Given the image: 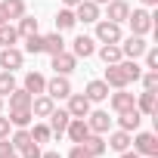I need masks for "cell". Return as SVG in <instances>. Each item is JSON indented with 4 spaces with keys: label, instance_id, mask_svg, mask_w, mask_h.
I'll use <instances>...</instances> for the list:
<instances>
[{
    "label": "cell",
    "instance_id": "cell-48",
    "mask_svg": "<svg viewBox=\"0 0 158 158\" xmlns=\"http://www.w3.org/2000/svg\"><path fill=\"white\" fill-rule=\"evenodd\" d=\"M93 3H99V6H102V3H109V0H93Z\"/></svg>",
    "mask_w": 158,
    "mask_h": 158
},
{
    "label": "cell",
    "instance_id": "cell-3",
    "mask_svg": "<svg viewBox=\"0 0 158 158\" xmlns=\"http://www.w3.org/2000/svg\"><path fill=\"white\" fill-rule=\"evenodd\" d=\"M93 25H96V40H99V44H118V40H121V25H118V22L99 19V22H93Z\"/></svg>",
    "mask_w": 158,
    "mask_h": 158
},
{
    "label": "cell",
    "instance_id": "cell-28",
    "mask_svg": "<svg viewBox=\"0 0 158 158\" xmlns=\"http://www.w3.org/2000/svg\"><path fill=\"white\" fill-rule=\"evenodd\" d=\"M10 143H13V149H16V152H22V149H28L34 139H31V130H28V127H19V130L10 136Z\"/></svg>",
    "mask_w": 158,
    "mask_h": 158
},
{
    "label": "cell",
    "instance_id": "cell-15",
    "mask_svg": "<svg viewBox=\"0 0 158 158\" xmlns=\"http://www.w3.org/2000/svg\"><path fill=\"white\" fill-rule=\"evenodd\" d=\"M109 22H127V16H130V3H127V0H109Z\"/></svg>",
    "mask_w": 158,
    "mask_h": 158
},
{
    "label": "cell",
    "instance_id": "cell-30",
    "mask_svg": "<svg viewBox=\"0 0 158 158\" xmlns=\"http://www.w3.org/2000/svg\"><path fill=\"white\" fill-rule=\"evenodd\" d=\"M19 44V31L6 22V25H0V47H16Z\"/></svg>",
    "mask_w": 158,
    "mask_h": 158
},
{
    "label": "cell",
    "instance_id": "cell-37",
    "mask_svg": "<svg viewBox=\"0 0 158 158\" xmlns=\"http://www.w3.org/2000/svg\"><path fill=\"white\" fill-rule=\"evenodd\" d=\"M139 81H143V90H155L158 87V71H143Z\"/></svg>",
    "mask_w": 158,
    "mask_h": 158
},
{
    "label": "cell",
    "instance_id": "cell-45",
    "mask_svg": "<svg viewBox=\"0 0 158 158\" xmlns=\"http://www.w3.org/2000/svg\"><path fill=\"white\" fill-rule=\"evenodd\" d=\"M40 158H62L59 152H40Z\"/></svg>",
    "mask_w": 158,
    "mask_h": 158
},
{
    "label": "cell",
    "instance_id": "cell-26",
    "mask_svg": "<svg viewBox=\"0 0 158 158\" xmlns=\"http://www.w3.org/2000/svg\"><path fill=\"white\" fill-rule=\"evenodd\" d=\"M77 25V19H74V10H59L56 13V31H68V28H74Z\"/></svg>",
    "mask_w": 158,
    "mask_h": 158
},
{
    "label": "cell",
    "instance_id": "cell-20",
    "mask_svg": "<svg viewBox=\"0 0 158 158\" xmlns=\"http://www.w3.org/2000/svg\"><path fill=\"white\" fill-rule=\"evenodd\" d=\"M84 96L90 102H102V99H109V84L106 81H90L87 90H84Z\"/></svg>",
    "mask_w": 158,
    "mask_h": 158
},
{
    "label": "cell",
    "instance_id": "cell-43",
    "mask_svg": "<svg viewBox=\"0 0 158 158\" xmlns=\"http://www.w3.org/2000/svg\"><path fill=\"white\" fill-rule=\"evenodd\" d=\"M121 158H143V155H139V152H130V149H124V152H121Z\"/></svg>",
    "mask_w": 158,
    "mask_h": 158
},
{
    "label": "cell",
    "instance_id": "cell-14",
    "mask_svg": "<svg viewBox=\"0 0 158 158\" xmlns=\"http://www.w3.org/2000/svg\"><path fill=\"white\" fill-rule=\"evenodd\" d=\"M84 121H87L90 133H106V130L112 127V118H109V112H90Z\"/></svg>",
    "mask_w": 158,
    "mask_h": 158
},
{
    "label": "cell",
    "instance_id": "cell-25",
    "mask_svg": "<svg viewBox=\"0 0 158 158\" xmlns=\"http://www.w3.org/2000/svg\"><path fill=\"white\" fill-rule=\"evenodd\" d=\"M31 106H25V109H10V124L13 127H28L31 124Z\"/></svg>",
    "mask_w": 158,
    "mask_h": 158
},
{
    "label": "cell",
    "instance_id": "cell-19",
    "mask_svg": "<svg viewBox=\"0 0 158 158\" xmlns=\"http://www.w3.org/2000/svg\"><path fill=\"white\" fill-rule=\"evenodd\" d=\"M65 133H68V139H71V143H81V139L90 133V127H87V121H84V118H71V121H68V127H65Z\"/></svg>",
    "mask_w": 158,
    "mask_h": 158
},
{
    "label": "cell",
    "instance_id": "cell-7",
    "mask_svg": "<svg viewBox=\"0 0 158 158\" xmlns=\"http://www.w3.org/2000/svg\"><path fill=\"white\" fill-rule=\"evenodd\" d=\"M65 99H68V109H65V112H68L71 118H87V115H90V99H87L84 93H68Z\"/></svg>",
    "mask_w": 158,
    "mask_h": 158
},
{
    "label": "cell",
    "instance_id": "cell-34",
    "mask_svg": "<svg viewBox=\"0 0 158 158\" xmlns=\"http://www.w3.org/2000/svg\"><path fill=\"white\" fill-rule=\"evenodd\" d=\"M3 10L10 19H22L25 16V0H3Z\"/></svg>",
    "mask_w": 158,
    "mask_h": 158
},
{
    "label": "cell",
    "instance_id": "cell-46",
    "mask_svg": "<svg viewBox=\"0 0 158 158\" xmlns=\"http://www.w3.org/2000/svg\"><path fill=\"white\" fill-rule=\"evenodd\" d=\"M62 3H65V6H68V10H74V6H77V3H81V0H62Z\"/></svg>",
    "mask_w": 158,
    "mask_h": 158
},
{
    "label": "cell",
    "instance_id": "cell-33",
    "mask_svg": "<svg viewBox=\"0 0 158 158\" xmlns=\"http://www.w3.org/2000/svg\"><path fill=\"white\" fill-rule=\"evenodd\" d=\"M28 130H31V139H34V143H50V139H53L50 124H34V127H28Z\"/></svg>",
    "mask_w": 158,
    "mask_h": 158
},
{
    "label": "cell",
    "instance_id": "cell-49",
    "mask_svg": "<svg viewBox=\"0 0 158 158\" xmlns=\"http://www.w3.org/2000/svg\"><path fill=\"white\" fill-rule=\"evenodd\" d=\"M0 112H3V96H0Z\"/></svg>",
    "mask_w": 158,
    "mask_h": 158
},
{
    "label": "cell",
    "instance_id": "cell-29",
    "mask_svg": "<svg viewBox=\"0 0 158 158\" xmlns=\"http://www.w3.org/2000/svg\"><path fill=\"white\" fill-rule=\"evenodd\" d=\"M25 106H31V93L25 87H16L10 93V109H25Z\"/></svg>",
    "mask_w": 158,
    "mask_h": 158
},
{
    "label": "cell",
    "instance_id": "cell-22",
    "mask_svg": "<svg viewBox=\"0 0 158 158\" xmlns=\"http://www.w3.org/2000/svg\"><path fill=\"white\" fill-rule=\"evenodd\" d=\"M136 112L155 118V90H143V93H139V99H136Z\"/></svg>",
    "mask_w": 158,
    "mask_h": 158
},
{
    "label": "cell",
    "instance_id": "cell-18",
    "mask_svg": "<svg viewBox=\"0 0 158 158\" xmlns=\"http://www.w3.org/2000/svg\"><path fill=\"white\" fill-rule=\"evenodd\" d=\"M102 81H106L109 87H115V90H121V87H127V84H130L121 65H109V68H106V77H102Z\"/></svg>",
    "mask_w": 158,
    "mask_h": 158
},
{
    "label": "cell",
    "instance_id": "cell-47",
    "mask_svg": "<svg viewBox=\"0 0 158 158\" xmlns=\"http://www.w3.org/2000/svg\"><path fill=\"white\" fill-rule=\"evenodd\" d=\"M143 6H158V0H143Z\"/></svg>",
    "mask_w": 158,
    "mask_h": 158
},
{
    "label": "cell",
    "instance_id": "cell-42",
    "mask_svg": "<svg viewBox=\"0 0 158 158\" xmlns=\"http://www.w3.org/2000/svg\"><path fill=\"white\" fill-rule=\"evenodd\" d=\"M68 158H90V155L84 152V146H81V143H74V146H71V152H68Z\"/></svg>",
    "mask_w": 158,
    "mask_h": 158
},
{
    "label": "cell",
    "instance_id": "cell-39",
    "mask_svg": "<svg viewBox=\"0 0 158 158\" xmlns=\"http://www.w3.org/2000/svg\"><path fill=\"white\" fill-rule=\"evenodd\" d=\"M0 158H19V152L13 149L10 136H6V139H0Z\"/></svg>",
    "mask_w": 158,
    "mask_h": 158
},
{
    "label": "cell",
    "instance_id": "cell-36",
    "mask_svg": "<svg viewBox=\"0 0 158 158\" xmlns=\"http://www.w3.org/2000/svg\"><path fill=\"white\" fill-rule=\"evenodd\" d=\"M25 50H28L31 56L44 53V37H40V34H28V37H25Z\"/></svg>",
    "mask_w": 158,
    "mask_h": 158
},
{
    "label": "cell",
    "instance_id": "cell-44",
    "mask_svg": "<svg viewBox=\"0 0 158 158\" xmlns=\"http://www.w3.org/2000/svg\"><path fill=\"white\" fill-rule=\"evenodd\" d=\"M10 22V16H6V10H3V3H0V25H6Z\"/></svg>",
    "mask_w": 158,
    "mask_h": 158
},
{
    "label": "cell",
    "instance_id": "cell-40",
    "mask_svg": "<svg viewBox=\"0 0 158 158\" xmlns=\"http://www.w3.org/2000/svg\"><path fill=\"white\" fill-rule=\"evenodd\" d=\"M10 130H13V124H10V118L0 112V139H6L10 136Z\"/></svg>",
    "mask_w": 158,
    "mask_h": 158
},
{
    "label": "cell",
    "instance_id": "cell-12",
    "mask_svg": "<svg viewBox=\"0 0 158 158\" xmlns=\"http://www.w3.org/2000/svg\"><path fill=\"white\" fill-rule=\"evenodd\" d=\"M109 102H112V112H127V109H133V106H136V96H133V93H127V87H121L118 93H112V96H109Z\"/></svg>",
    "mask_w": 158,
    "mask_h": 158
},
{
    "label": "cell",
    "instance_id": "cell-13",
    "mask_svg": "<svg viewBox=\"0 0 158 158\" xmlns=\"http://www.w3.org/2000/svg\"><path fill=\"white\" fill-rule=\"evenodd\" d=\"M81 146H84V152H87L90 158L106 155V139H102V133H87V136L81 139Z\"/></svg>",
    "mask_w": 158,
    "mask_h": 158
},
{
    "label": "cell",
    "instance_id": "cell-21",
    "mask_svg": "<svg viewBox=\"0 0 158 158\" xmlns=\"http://www.w3.org/2000/svg\"><path fill=\"white\" fill-rule=\"evenodd\" d=\"M31 96H37V93H44V87H47V77L40 74V71H28L25 74V84H22Z\"/></svg>",
    "mask_w": 158,
    "mask_h": 158
},
{
    "label": "cell",
    "instance_id": "cell-24",
    "mask_svg": "<svg viewBox=\"0 0 158 158\" xmlns=\"http://www.w3.org/2000/svg\"><path fill=\"white\" fill-rule=\"evenodd\" d=\"M130 139H133V136H130L127 130H121V127H118V130H115V133L109 136V146H106V149H115V152H124V149H130Z\"/></svg>",
    "mask_w": 158,
    "mask_h": 158
},
{
    "label": "cell",
    "instance_id": "cell-6",
    "mask_svg": "<svg viewBox=\"0 0 158 158\" xmlns=\"http://www.w3.org/2000/svg\"><path fill=\"white\" fill-rule=\"evenodd\" d=\"M50 68H53L56 74H65V77H68V74L77 68V59H74L68 50H62V53H53V62H50Z\"/></svg>",
    "mask_w": 158,
    "mask_h": 158
},
{
    "label": "cell",
    "instance_id": "cell-38",
    "mask_svg": "<svg viewBox=\"0 0 158 158\" xmlns=\"http://www.w3.org/2000/svg\"><path fill=\"white\" fill-rule=\"evenodd\" d=\"M143 56H146V68H149V71H158V50H155V47H146Z\"/></svg>",
    "mask_w": 158,
    "mask_h": 158
},
{
    "label": "cell",
    "instance_id": "cell-9",
    "mask_svg": "<svg viewBox=\"0 0 158 158\" xmlns=\"http://www.w3.org/2000/svg\"><path fill=\"white\" fill-rule=\"evenodd\" d=\"M93 53H96V40H93V37L81 34V37L71 40V56H74V59H90Z\"/></svg>",
    "mask_w": 158,
    "mask_h": 158
},
{
    "label": "cell",
    "instance_id": "cell-35",
    "mask_svg": "<svg viewBox=\"0 0 158 158\" xmlns=\"http://www.w3.org/2000/svg\"><path fill=\"white\" fill-rule=\"evenodd\" d=\"M16 90V74L13 71H0V96H10Z\"/></svg>",
    "mask_w": 158,
    "mask_h": 158
},
{
    "label": "cell",
    "instance_id": "cell-2",
    "mask_svg": "<svg viewBox=\"0 0 158 158\" xmlns=\"http://www.w3.org/2000/svg\"><path fill=\"white\" fill-rule=\"evenodd\" d=\"M130 143H133V152H139L143 158H158V136L155 133H136Z\"/></svg>",
    "mask_w": 158,
    "mask_h": 158
},
{
    "label": "cell",
    "instance_id": "cell-1",
    "mask_svg": "<svg viewBox=\"0 0 158 158\" xmlns=\"http://www.w3.org/2000/svg\"><path fill=\"white\" fill-rule=\"evenodd\" d=\"M155 16L149 13V10H133L130 16H127V22H130V31L133 34H139V37H146L152 28H155V22H152Z\"/></svg>",
    "mask_w": 158,
    "mask_h": 158
},
{
    "label": "cell",
    "instance_id": "cell-32",
    "mask_svg": "<svg viewBox=\"0 0 158 158\" xmlns=\"http://www.w3.org/2000/svg\"><path fill=\"white\" fill-rule=\"evenodd\" d=\"M118 65L124 68V74H127V81H130V84H133V81H139V74H143V68L136 65V59H121Z\"/></svg>",
    "mask_w": 158,
    "mask_h": 158
},
{
    "label": "cell",
    "instance_id": "cell-10",
    "mask_svg": "<svg viewBox=\"0 0 158 158\" xmlns=\"http://www.w3.org/2000/svg\"><path fill=\"white\" fill-rule=\"evenodd\" d=\"M74 19L77 22H99V3H93V0H81V3L74 6Z\"/></svg>",
    "mask_w": 158,
    "mask_h": 158
},
{
    "label": "cell",
    "instance_id": "cell-31",
    "mask_svg": "<svg viewBox=\"0 0 158 158\" xmlns=\"http://www.w3.org/2000/svg\"><path fill=\"white\" fill-rule=\"evenodd\" d=\"M16 31H19V37H28V34H37V19L25 13V16L19 19V28H16Z\"/></svg>",
    "mask_w": 158,
    "mask_h": 158
},
{
    "label": "cell",
    "instance_id": "cell-16",
    "mask_svg": "<svg viewBox=\"0 0 158 158\" xmlns=\"http://www.w3.org/2000/svg\"><path fill=\"white\" fill-rule=\"evenodd\" d=\"M53 109H56V106H53V99H50L47 93H37V96H31V115H34V118H47Z\"/></svg>",
    "mask_w": 158,
    "mask_h": 158
},
{
    "label": "cell",
    "instance_id": "cell-23",
    "mask_svg": "<svg viewBox=\"0 0 158 158\" xmlns=\"http://www.w3.org/2000/svg\"><path fill=\"white\" fill-rule=\"evenodd\" d=\"M99 59H102L106 65H118L124 56H121V47H118V44H102V47H99Z\"/></svg>",
    "mask_w": 158,
    "mask_h": 158
},
{
    "label": "cell",
    "instance_id": "cell-5",
    "mask_svg": "<svg viewBox=\"0 0 158 158\" xmlns=\"http://www.w3.org/2000/svg\"><path fill=\"white\" fill-rule=\"evenodd\" d=\"M118 47H121V56H124V59H139L149 44H146L139 34H130L127 40H118Z\"/></svg>",
    "mask_w": 158,
    "mask_h": 158
},
{
    "label": "cell",
    "instance_id": "cell-11",
    "mask_svg": "<svg viewBox=\"0 0 158 158\" xmlns=\"http://www.w3.org/2000/svg\"><path fill=\"white\" fill-rule=\"evenodd\" d=\"M68 121H71V115H68L65 109H53V112L47 115V124H50L53 136H62V133H65V127H68Z\"/></svg>",
    "mask_w": 158,
    "mask_h": 158
},
{
    "label": "cell",
    "instance_id": "cell-8",
    "mask_svg": "<svg viewBox=\"0 0 158 158\" xmlns=\"http://www.w3.org/2000/svg\"><path fill=\"white\" fill-rule=\"evenodd\" d=\"M22 62H25L22 50H16V47H0V68H3V71H16V68H22Z\"/></svg>",
    "mask_w": 158,
    "mask_h": 158
},
{
    "label": "cell",
    "instance_id": "cell-27",
    "mask_svg": "<svg viewBox=\"0 0 158 158\" xmlns=\"http://www.w3.org/2000/svg\"><path fill=\"white\" fill-rule=\"evenodd\" d=\"M65 50V40H62V31H53V34H47L44 37V53H62Z\"/></svg>",
    "mask_w": 158,
    "mask_h": 158
},
{
    "label": "cell",
    "instance_id": "cell-17",
    "mask_svg": "<svg viewBox=\"0 0 158 158\" xmlns=\"http://www.w3.org/2000/svg\"><path fill=\"white\" fill-rule=\"evenodd\" d=\"M139 121H143V115L136 112V106H133V109H127V112H118V127H121V130H127V133H133V130L139 127Z\"/></svg>",
    "mask_w": 158,
    "mask_h": 158
},
{
    "label": "cell",
    "instance_id": "cell-41",
    "mask_svg": "<svg viewBox=\"0 0 158 158\" xmlns=\"http://www.w3.org/2000/svg\"><path fill=\"white\" fill-rule=\"evenodd\" d=\"M22 158H40V143H31L28 149H22Z\"/></svg>",
    "mask_w": 158,
    "mask_h": 158
},
{
    "label": "cell",
    "instance_id": "cell-4",
    "mask_svg": "<svg viewBox=\"0 0 158 158\" xmlns=\"http://www.w3.org/2000/svg\"><path fill=\"white\" fill-rule=\"evenodd\" d=\"M44 93L56 102V99H65L68 93H71V84H68V77L65 74H56V77H50L47 81V87H44Z\"/></svg>",
    "mask_w": 158,
    "mask_h": 158
}]
</instances>
